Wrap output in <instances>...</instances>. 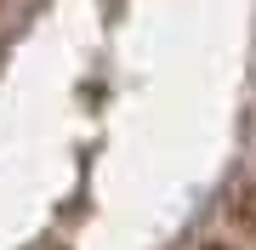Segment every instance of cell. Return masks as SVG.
Here are the masks:
<instances>
[{
    "instance_id": "6da1fadb",
    "label": "cell",
    "mask_w": 256,
    "mask_h": 250,
    "mask_svg": "<svg viewBox=\"0 0 256 250\" xmlns=\"http://www.w3.org/2000/svg\"><path fill=\"white\" fill-rule=\"evenodd\" d=\"M205 250H228V245H205Z\"/></svg>"
}]
</instances>
